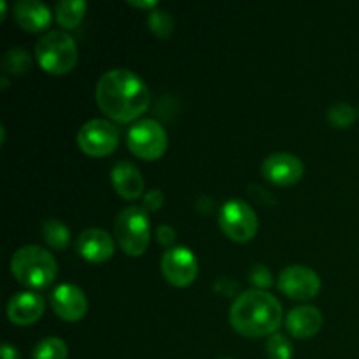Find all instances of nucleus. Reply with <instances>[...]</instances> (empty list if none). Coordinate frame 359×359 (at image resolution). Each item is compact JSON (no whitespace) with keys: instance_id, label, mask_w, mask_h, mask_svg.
I'll return each instance as SVG.
<instances>
[{"instance_id":"obj_1","label":"nucleus","mask_w":359,"mask_h":359,"mask_svg":"<svg viewBox=\"0 0 359 359\" xmlns=\"http://www.w3.org/2000/svg\"><path fill=\"white\" fill-rule=\"evenodd\" d=\"M95 98L100 111L119 123L133 121L151 104L149 88L135 72L126 69L107 70L98 79Z\"/></svg>"},{"instance_id":"obj_2","label":"nucleus","mask_w":359,"mask_h":359,"mask_svg":"<svg viewBox=\"0 0 359 359\" xmlns=\"http://www.w3.org/2000/svg\"><path fill=\"white\" fill-rule=\"evenodd\" d=\"M233 330L248 339L273 335L283 323V305L263 290H248L238 294L230 309Z\"/></svg>"},{"instance_id":"obj_3","label":"nucleus","mask_w":359,"mask_h":359,"mask_svg":"<svg viewBox=\"0 0 359 359\" xmlns=\"http://www.w3.org/2000/svg\"><path fill=\"white\" fill-rule=\"evenodd\" d=\"M11 273L27 287H48L58 273V265L48 249L23 245L11 258Z\"/></svg>"},{"instance_id":"obj_4","label":"nucleus","mask_w":359,"mask_h":359,"mask_svg":"<svg viewBox=\"0 0 359 359\" xmlns=\"http://www.w3.org/2000/svg\"><path fill=\"white\" fill-rule=\"evenodd\" d=\"M35 56L42 69L53 76L70 72L77 62L76 41L67 32L51 30L42 35L35 46Z\"/></svg>"},{"instance_id":"obj_5","label":"nucleus","mask_w":359,"mask_h":359,"mask_svg":"<svg viewBox=\"0 0 359 359\" xmlns=\"http://www.w3.org/2000/svg\"><path fill=\"white\" fill-rule=\"evenodd\" d=\"M114 238L119 248L128 256H140L146 252L151 242L149 216L144 207H126L119 210L114 221Z\"/></svg>"},{"instance_id":"obj_6","label":"nucleus","mask_w":359,"mask_h":359,"mask_svg":"<svg viewBox=\"0 0 359 359\" xmlns=\"http://www.w3.org/2000/svg\"><path fill=\"white\" fill-rule=\"evenodd\" d=\"M126 144L135 156L142 160H158L165 154L168 137L163 126L154 119H140L126 135Z\"/></svg>"},{"instance_id":"obj_7","label":"nucleus","mask_w":359,"mask_h":359,"mask_svg":"<svg viewBox=\"0 0 359 359\" xmlns=\"http://www.w3.org/2000/svg\"><path fill=\"white\" fill-rule=\"evenodd\" d=\"M77 144L88 156H107L118 147L119 130L107 119H90L77 132Z\"/></svg>"},{"instance_id":"obj_8","label":"nucleus","mask_w":359,"mask_h":359,"mask_svg":"<svg viewBox=\"0 0 359 359\" xmlns=\"http://www.w3.org/2000/svg\"><path fill=\"white\" fill-rule=\"evenodd\" d=\"M219 226L231 241L249 242L258 231V216L242 200H230L219 210Z\"/></svg>"},{"instance_id":"obj_9","label":"nucleus","mask_w":359,"mask_h":359,"mask_svg":"<svg viewBox=\"0 0 359 359\" xmlns=\"http://www.w3.org/2000/svg\"><path fill=\"white\" fill-rule=\"evenodd\" d=\"M277 287L293 300H312L321 291V279L305 265H290L280 272Z\"/></svg>"},{"instance_id":"obj_10","label":"nucleus","mask_w":359,"mask_h":359,"mask_svg":"<svg viewBox=\"0 0 359 359\" xmlns=\"http://www.w3.org/2000/svg\"><path fill=\"white\" fill-rule=\"evenodd\" d=\"M161 272L172 286L186 287L196 279L198 262L188 248H172L161 258Z\"/></svg>"},{"instance_id":"obj_11","label":"nucleus","mask_w":359,"mask_h":359,"mask_svg":"<svg viewBox=\"0 0 359 359\" xmlns=\"http://www.w3.org/2000/svg\"><path fill=\"white\" fill-rule=\"evenodd\" d=\"M262 174L269 182L277 186H293L304 175V163L294 154L280 151L270 154L262 163Z\"/></svg>"},{"instance_id":"obj_12","label":"nucleus","mask_w":359,"mask_h":359,"mask_svg":"<svg viewBox=\"0 0 359 359\" xmlns=\"http://www.w3.org/2000/svg\"><path fill=\"white\" fill-rule=\"evenodd\" d=\"M51 307L65 321H79L88 312V298L81 287L62 284L51 293Z\"/></svg>"},{"instance_id":"obj_13","label":"nucleus","mask_w":359,"mask_h":359,"mask_svg":"<svg viewBox=\"0 0 359 359\" xmlns=\"http://www.w3.org/2000/svg\"><path fill=\"white\" fill-rule=\"evenodd\" d=\"M76 248L81 258L91 263H102L114 255V238L102 228H88L79 235Z\"/></svg>"},{"instance_id":"obj_14","label":"nucleus","mask_w":359,"mask_h":359,"mask_svg":"<svg viewBox=\"0 0 359 359\" xmlns=\"http://www.w3.org/2000/svg\"><path fill=\"white\" fill-rule=\"evenodd\" d=\"M44 314V300L34 291L14 293L7 302V318L18 326H28L37 323Z\"/></svg>"},{"instance_id":"obj_15","label":"nucleus","mask_w":359,"mask_h":359,"mask_svg":"<svg viewBox=\"0 0 359 359\" xmlns=\"http://www.w3.org/2000/svg\"><path fill=\"white\" fill-rule=\"evenodd\" d=\"M111 182L118 195L125 200H137L144 193V177L130 161H118L111 172Z\"/></svg>"},{"instance_id":"obj_16","label":"nucleus","mask_w":359,"mask_h":359,"mask_svg":"<svg viewBox=\"0 0 359 359\" xmlns=\"http://www.w3.org/2000/svg\"><path fill=\"white\" fill-rule=\"evenodd\" d=\"M323 314L314 305H300L294 307L286 318V328L294 339H311L321 330Z\"/></svg>"},{"instance_id":"obj_17","label":"nucleus","mask_w":359,"mask_h":359,"mask_svg":"<svg viewBox=\"0 0 359 359\" xmlns=\"http://www.w3.org/2000/svg\"><path fill=\"white\" fill-rule=\"evenodd\" d=\"M14 20L23 30L42 32L51 23V11L41 0H18L14 6Z\"/></svg>"},{"instance_id":"obj_18","label":"nucleus","mask_w":359,"mask_h":359,"mask_svg":"<svg viewBox=\"0 0 359 359\" xmlns=\"http://www.w3.org/2000/svg\"><path fill=\"white\" fill-rule=\"evenodd\" d=\"M88 4L84 0H60L55 7L56 21L63 28H76L84 18Z\"/></svg>"},{"instance_id":"obj_19","label":"nucleus","mask_w":359,"mask_h":359,"mask_svg":"<svg viewBox=\"0 0 359 359\" xmlns=\"http://www.w3.org/2000/svg\"><path fill=\"white\" fill-rule=\"evenodd\" d=\"M41 233L53 249H65L70 242V230L60 219H48L42 223Z\"/></svg>"},{"instance_id":"obj_20","label":"nucleus","mask_w":359,"mask_h":359,"mask_svg":"<svg viewBox=\"0 0 359 359\" xmlns=\"http://www.w3.org/2000/svg\"><path fill=\"white\" fill-rule=\"evenodd\" d=\"M69 356V347L58 337H46L37 346L34 347L32 358L34 359H67Z\"/></svg>"},{"instance_id":"obj_21","label":"nucleus","mask_w":359,"mask_h":359,"mask_svg":"<svg viewBox=\"0 0 359 359\" xmlns=\"http://www.w3.org/2000/svg\"><path fill=\"white\" fill-rule=\"evenodd\" d=\"M32 67V58L25 49L13 48L2 56V69L6 72L14 74V76H21V74L28 72Z\"/></svg>"},{"instance_id":"obj_22","label":"nucleus","mask_w":359,"mask_h":359,"mask_svg":"<svg viewBox=\"0 0 359 359\" xmlns=\"http://www.w3.org/2000/svg\"><path fill=\"white\" fill-rule=\"evenodd\" d=\"M147 25H149V30L161 39L170 37L172 32H174V18L163 9L151 11L149 16H147Z\"/></svg>"},{"instance_id":"obj_23","label":"nucleus","mask_w":359,"mask_h":359,"mask_svg":"<svg viewBox=\"0 0 359 359\" xmlns=\"http://www.w3.org/2000/svg\"><path fill=\"white\" fill-rule=\"evenodd\" d=\"M358 118L356 109L351 104L346 102H339V104H333L328 109V121L332 123L337 128H347V126L353 125Z\"/></svg>"},{"instance_id":"obj_24","label":"nucleus","mask_w":359,"mask_h":359,"mask_svg":"<svg viewBox=\"0 0 359 359\" xmlns=\"http://www.w3.org/2000/svg\"><path fill=\"white\" fill-rule=\"evenodd\" d=\"M266 356L269 359H291L293 358V346H291L290 339L280 333H273L266 340Z\"/></svg>"},{"instance_id":"obj_25","label":"nucleus","mask_w":359,"mask_h":359,"mask_svg":"<svg viewBox=\"0 0 359 359\" xmlns=\"http://www.w3.org/2000/svg\"><path fill=\"white\" fill-rule=\"evenodd\" d=\"M249 280L255 284L258 290H265V287H270L273 284L272 273L266 269L265 265H255L251 270H249Z\"/></svg>"},{"instance_id":"obj_26","label":"nucleus","mask_w":359,"mask_h":359,"mask_svg":"<svg viewBox=\"0 0 359 359\" xmlns=\"http://www.w3.org/2000/svg\"><path fill=\"white\" fill-rule=\"evenodd\" d=\"M163 200L165 196L160 189H151V191H147L146 195H144V200H142L144 210H147V212H156V210L163 205Z\"/></svg>"},{"instance_id":"obj_27","label":"nucleus","mask_w":359,"mask_h":359,"mask_svg":"<svg viewBox=\"0 0 359 359\" xmlns=\"http://www.w3.org/2000/svg\"><path fill=\"white\" fill-rule=\"evenodd\" d=\"M156 238L161 245H170L177 238V233H175V230L170 224H160L156 228Z\"/></svg>"},{"instance_id":"obj_28","label":"nucleus","mask_w":359,"mask_h":359,"mask_svg":"<svg viewBox=\"0 0 359 359\" xmlns=\"http://www.w3.org/2000/svg\"><path fill=\"white\" fill-rule=\"evenodd\" d=\"M214 287H216L217 293L223 294H233L235 291H237V284L231 279H228V277H219V279L216 280V286Z\"/></svg>"},{"instance_id":"obj_29","label":"nucleus","mask_w":359,"mask_h":359,"mask_svg":"<svg viewBox=\"0 0 359 359\" xmlns=\"http://www.w3.org/2000/svg\"><path fill=\"white\" fill-rule=\"evenodd\" d=\"M0 356H2V359H21L16 347L11 346V344H2V349H0Z\"/></svg>"},{"instance_id":"obj_30","label":"nucleus","mask_w":359,"mask_h":359,"mask_svg":"<svg viewBox=\"0 0 359 359\" xmlns=\"http://www.w3.org/2000/svg\"><path fill=\"white\" fill-rule=\"evenodd\" d=\"M130 6L140 7V9H156V0H130Z\"/></svg>"},{"instance_id":"obj_31","label":"nucleus","mask_w":359,"mask_h":359,"mask_svg":"<svg viewBox=\"0 0 359 359\" xmlns=\"http://www.w3.org/2000/svg\"><path fill=\"white\" fill-rule=\"evenodd\" d=\"M7 84H9V81H7V77L4 76L2 77V88H4V90H6V88H7Z\"/></svg>"},{"instance_id":"obj_32","label":"nucleus","mask_w":359,"mask_h":359,"mask_svg":"<svg viewBox=\"0 0 359 359\" xmlns=\"http://www.w3.org/2000/svg\"><path fill=\"white\" fill-rule=\"evenodd\" d=\"M217 359H233V358H217Z\"/></svg>"}]
</instances>
